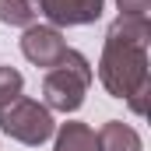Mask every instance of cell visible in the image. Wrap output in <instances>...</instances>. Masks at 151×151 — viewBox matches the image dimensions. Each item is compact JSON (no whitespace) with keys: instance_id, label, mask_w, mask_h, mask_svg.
Here are the masks:
<instances>
[{"instance_id":"obj_1","label":"cell","mask_w":151,"mask_h":151,"mask_svg":"<svg viewBox=\"0 0 151 151\" xmlns=\"http://www.w3.org/2000/svg\"><path fill=\"white\" fill-rule=\"evenodd\" d=\"M148 42H151V21L119 14L102 46L99 60V81L113 99H134L137 91H148Z\"/></svg>"},{"instance_id":"obj_2","label":"cell","mask_w":151,"mask_h":151,"mask_svg":"<svg viewBox=\"0 0 151 151\" xmlns=\"http://www.w3.org/2000/svg\"><path fill=\"white\" fill-rule=\"evenodd\" d=\"M91 63L84 60V53L67 49L63 60L46 70L42 81V99H46V109H56V113H77L84 106V95H88V84H91Z\"/></svg>"},{"instance_id":"obj_3","label":"cell","mask_w":151,"mask_h":151,"mask_svg":"<svg viewBox=\"0 0 151 151\" xmlns=\"http://www.w3.org/2000/svg\"><path fill=\"white\" fill-rule=\"evenodd\" d=\"M53 130H56L53 113H49L46 106H39L35 99L18 95L14 102L0 106V134L21 141V144H28V148L46 144V141L53 137Z\"/></svg>"},{"instance_id":"obj_4","label":"cell","mask_w":151,"mask_h":151,"mask_svg":"<svg viewBox=\"0 0 151 151\" xmlns=\"http://www.w3.org/2000/svg\"><path fill=\"white\" fill-rule=\"evenodd\" d=\"M67 49H70V46L63 42L60 28H53V25H28L25 35H21V53H25V60L35 63V67H42V70H53V67L63 60Z\"/></svg>"},{"instance_id":"obj_5","label":"cell","mask_w":151,"mask_h":151,"mask_svg":"<svg viewBox=\"0 0 151 151\" xmlns=\"http://www.w3.org/2000/svg\"><path fill=\"white\" fill-rule=\"evenodd\" d=\"M102 4L106 0H39V14H46L53 28L91 25L102 18Z\"/></svg>"},{"instance_id":"obj_6","label":"cell","mask_w":151,"mask_h":151,"mask_svg":"<svg viewBox=\"0 0 151 151\" xmlns=\"http://www.w3.org/2000/svg\"><path fill=\"white\" fill-rule=\"evenodd\" d=\"M95 141H99V151H144L141 134L130 123H119V119L102 123L99 134H95Z\"/></svg>"},{"instance_id":"obj_7","label":"cell","mask_w":151,"mask_h":151,"mask_svg":"<svg viewBox=\"0 0 151 151\" xmlns=\"http://www.w3.org/2000/svg\"><path fill=\"white\" fill-rule=\"evenodd\" d=\"M53 151H99L95 130H91L88 123H77V119H70V123H60Z\"/></svg>"},{"instance_id":"obj_8","label":"cell","mask_w":151,"mask_h":151,"mask_svg":"<svg viewBox=\"0 0 151 151\" xmlns=\"http://www.w3.org/2000/svg\"><path fill=\"white\" fill-rule=\"evenodd\" d=\"M39 18V0H0V21L11 28H28Z\"/></svg>"},{"instance_id":"obj_9","label":"cell","mask_w":151,"mask_h":151,"mask_svg":"<svg viewBox=\"0 0 151 151\" xmlns=\"http://www.w3.org/2000/svg\"><path fill=\"white\" fill-rule=\"evenodd\" d=\"M21 88H25V77L18 74L14 67H0V106L14 102L21 95Z\"/></svg>"},{"instance_id":"obj_10","label":"cell","mask_w":151,"mask_h":151,"mask_svg":"<svg viewBox=\"0 0 151 151\" xmlns=\"http://www.w3.org/2000/svg\"><path fill=\"white\" fill-rule=\"evenodd\" d=\"M119 14H130V18H148L151 11V0H116Z\"/></svg>"}]
</instances>
